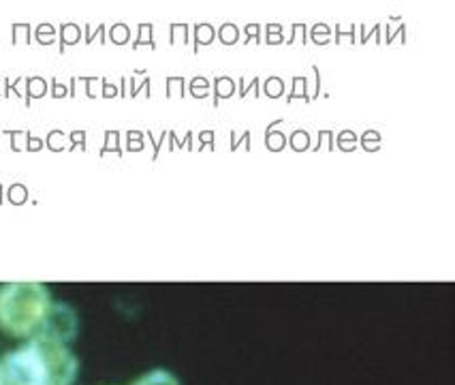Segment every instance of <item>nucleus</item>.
Segmentation results:
<instances>
[{
    "instance_id": "39448f33",
    "label": "nucleus",
    "mask_w": 455,
    "mask_h": 385,
    "mask_svg": "<svg viewBox=\"0 0 455 385\" xmlns=\"http://www.w3.org/2000/svg\"><path fill=\"white\" fill-rule=\"evenodd\" d=\"M133 385H180V381L173 373L165 371V368H156V371L146 373L144 377L137 379Z\"/></svg>"
},
{
    "instance_id": "f257e3e1",
    "label": "nucleus",
    "mask_w": 455,
    "mask_h": 385,
    "mask_svg": "<svg viewBox=\"0 0 455 385\" xmlns=\"http://www.w3.org/2000/svg\"><path fill=\"white\" fill-rule=\"evenodd\" d=\"M52 298L41 283H9L0 289V328L7 334L33 336L39 332Z\"/></svg>"
},
{
    "instance_id": "f03ea898",
    "label": "nucleus",
    "mask_w": 455,
    "mask_h": 385,
    "mask_svg": "<svg viewBox=\"0 0 455 385\" xmlns=\"http://www.w3.org/2000/svg\"><path fill=\"white\" fill-rule=\"evenodd\" d=\"M30 345L35 347L36 356H39L41 364H44L50 385L76 383L77 373H79V362L67 345L41 339V336H35V339L30 341Z\"/></svg>"
},
{
    "instance_id": "7ed1b4c3",
    "label": "nucleus",
    "mask_w": 455,
    "mask_h": 385,
    "mask_svg": "<svg viewBox=\"0 0 455 385\" xmlns=\"http://www.w3.org/2000/svg\"><path fill=\"white\" fill-rule=\"evenodd\" d=\"M0 366H3L4 383L7 385H50L44 364H41L30 342L26 347L7 353Z\"/></svg>"
},
{
    "instance_id": "423d86ee",
    "label": "nucleus",
    "mask_w": 455,
    "mask_h": 385,
    "mask_svg": "<svg viewBox=\"0 0 455 385\" xmlns=\"http://www.w3.org/2000/svg\"><path fill=\"white\" fill-rule=\"evenodd\" d=\"M0 385H7V383H4V373H3V366H0Z\"/></svg>"
},
{
    "instance_id": "20e7f679",
    "label": "nucleus",
    "mask_w": 455,
    "mask_h": 385,
    "mask_svg": "<svg viewBox=\"0 0 455 385\" xmlns=\"http://www.w3.org/2000/svg\"><path fill=\"white\" fill-rule=\"evenodd\" d=\"M77 330H79V321H77L76 310H73L68 304L52 302L44 321H41L39 334L36 336L67 345V342L76 341Z\"/></svg>"
}]
</instances>
